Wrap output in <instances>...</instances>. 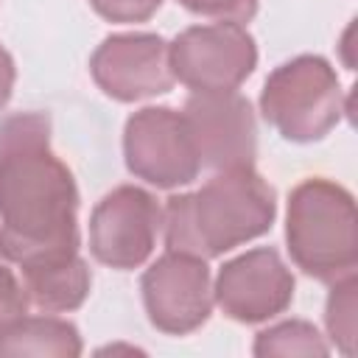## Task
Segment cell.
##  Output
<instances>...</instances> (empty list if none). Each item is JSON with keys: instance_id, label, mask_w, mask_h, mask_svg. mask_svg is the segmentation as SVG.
I'll return each mask as SVG.
<instances>
[{"instance_id": "10", "label": "cell", "mask_w": 358, "mask_h": 358, "mask_svg": "<svg viewBox=\"0 0 358 358\" xmlns=\"http://www.w3.org/2000/svg\"><path fill=\"white\" fill-rule=\"evenodd\" d=\"M213 299L224 316L257 324L282 313L294 299V274L271 246L249 249L227 260L215 277Z\"/></svg>"}, {"instance_id": "18", "label": "cell", "mask_w": 358, "mask_h": 358, "mask_svg": "<svg viewBox=\"0 0 358 358\" xmlns=\"http://www.w3.org/2000/svg\"><path fill=\"white\" fill-rule=\"evenodd\" d=\"M90 6L109 22H145L157 14L162 0H90Z\"/></svg>"}, {"instance_id": "11", "label": "cell", "mask_w": 358, "mask_h": 358, "mask_svg": "<svg viewBox=\"0 0 358 358\" xmlns=\"http://www.w3.org/2000/svg\"><path fill=\"white\" fill-rule=\"evenodd\" d=\"M92 81L115 101L131 103L173 87L168 42L157 34H112L90 59Z\"/></svg>"}, {"instance_id": "19", "label": "cell", "mask_w": 358, "mask_h": 358, "mask_svg": "<svg viewBox=\"0 0 358 358\" xmlns=\"http://www.w3.org/2000/svg\"><path fill=\"white\" fill-rule=\"evenodd\" d=\"M14 78H17L14 59H11V53L0 45V109L8 103V98H11V92H14Z\"/></svg>"}, {"instance_id": "4", "label": "cell", "mask_w": 358, "mask_h": 358, "mask_svg": "<svg viewBox=\"0 0 358 358\" xmlns=\"http://www.w3.org/2000/svg\"><path fill=\"white\" fill-rule=\"evenodd\" d=\"M266 123L291 143H316L347 112L344 90L327 59L302 53L274 67L260 92Z\"/></svg>"}, {"instance_id": "14", "label": "cell", "mask_w": 358, "mask_h": 358, "mask_svg": "<svg viewBox=\"0 0 358 358\" xmlns=\"http://www.w3.org/2000/svg\"><path fill=\"white\" fill-rule=\"evenodd\" d=\"M330 347L310 322H280L255 338V355H327Z\"/></svg>"}, {"instance_id": "7", "label": "cell", "mask_w": 358, "mask_h": 358, "mask_svg": "<svg viewBox=\"0 0 358 358\" xmlns=\"http://www.w3.org/2000/svg\"><path fill=\"white\" fill-rule=\"evenodd\" d=\"M140 291L148 322L168 336L199 330L215 305L207 260L171 249L145 268Z\"/></svg>"}, {"instance_id": "3", "label": "cell", "mask_w": 358, "mask_h": 358, "mask_svg": "<svg viewBox=\"0 0 358 358\" xmlns=\"http://www.w3.org/2000/svg\"><path fill=\"white\" fill-rule=\"evenodd\" d=\"M285 241L294 266L319 282L355 274L358 224L352 193L322 176L299 182L288 196Z\"/></svg>"}, {"instance_id": "9", "label": "cell", "mask_w": 358, "mask_h": 358, "mask_svg": "<svg viewBox=\"0 0 358 358\" xmlns=\"http://www.w3.org/2000/svg\"><path fill=\"white\" fill-rule=\"evenodd\" d=\"M201 168L227 171L252 165L257 157V126L252 103L238 92H193L182 109Z\"/></svg>"}, {"instance_id": "16", "label": "cell", "mask_w": 358, "mask_h": 358, "mask_svg": "<svg viewBox=\"0 0 358 358\" xmlns=\"http://www.w3.org/2000/svg\"><path fill=\"white\" fill-rule=\"evenodd\" d=\"M25 313H28V296L22 280H17V274L6 263H0V336Z\"/></svg>"}, {"instance_id": "1", "label": "cell", "mask_w": 358, "mask_h": 358, "mask_svg": "<svg viewBox=\"0 0 358 358\" xmlns=\"http://www.w3.org/2000/svg\"><path fill=\"white\" fill-rule=\"evenodd\" d=\"M78 187L50 151V117L17 112L0 123V257L25 266L78 252Z\"/></svg>"}, {"instance_id": "5", "label": "cell", "mask_w": 358, "mask_h": 358, "mask_svg": "<svg viewBox=\"0 0 358 358\" xmlns=\"http://www.w3.org/2000/svg\"><path fill=\"white\" fill-rule=\"evenodd\" d=\"M173 81L193 92L238 90L257 67V45L238 22L185 28L168 45Z\"/></svg>"}, {"instance_id": "12", "label": "cell", "mask_w": 358, "mask_h": 358, "mask_svg": "<svg viewBox=\"0 0 358 358\" xmlns=\"http://www.w3.org/2000/svg\"><path fill=\"white\" fill-rule=\"evenodd\" d=\"M28 305L42 313H70L90 296L92 274L78 252H64L20 266Z\"/></svg>"}, {"instance_id": "8", "label": "cell", "mask_w": 358, "mask_h": 358, "mask_svg": "<svg viewBox=\"0 0 358 358\" xmlns=\"http://www.w3.org/2000/svg\"><path fill=\"white\" fill-rule=\"evenodd\" d=\"M159 227L162 207L157 199L143 187L120 185L109 190L90 215V252L109 268H137L151 257Z\"/></svg>"}, {"instance_id": "17", "label": "cell", "mask_w": 358, "mask_h": 358, "mask_svg": "<svg viewBox=\"0 0 358 358\" xmlns=\"http://www.w3.org/2000/svg\"><path fill=\"white\" fill-rule=\"evenodd\" d=\"M190 14L218 22H249L257 14V0H179Z\"/></svg>"}, {"instance_id": "6", "label": "cell", "mask_w": 358, "mask_h": 358, "mask_svg": "<svg viewBox=\"0 0 358 358\" xmlns=\"http://www.w3.org/2000/svg\"><path fill=\"white\" fill-rule=\"evenodd\" d=\"M123 157L137 179L162 190L190 185L201 171L185 115L171 106H145L126 120Z\"/></svg>"}, {"instance_id": "2", "label": "cell", "mask_w": 358, "mask_h": 358, "mask_svg": "<svg viewBox=\"0 0 358 358\" xmlns=\"http://www.w3.org/2000/svg\"><path fill=\"white\" fill-rule=\"evenodd\" d=\"M274 215V187L252 165L215 171L199 190L165 201V246L210 260L266 235Z\"/></svg>"}, {"instance_id": "13", "label": "cell", "mask_w": 358, "mask_h": 358, "mask_svg": "<svg viewBox=\"0 0 358 358\" xmlns=\"http://www.w3.org/2000/svg\"><path fill=\"white\" fill-rule=\"evenodd\" d=\"M0 355H81L78 327L59 316H22L0 336Z\"/></svg>"}, {"instance_id": "15", "label": "cell", "mask_w": 358, "mask_h": 358, "mask_svg": "<svg viewBox=\"0 0 358 358\" xmlns=\"http://www.w3.org/2000/svg\"><path fill=\"white\" fill-rule=\"evenodd\" d=\"M330 285L333 288H330L327 308H324L327 336L344 355H352L355 352V294H358L355 274H347Z\"/></svg>"}]
</instances>
